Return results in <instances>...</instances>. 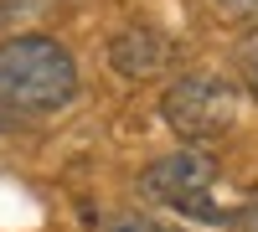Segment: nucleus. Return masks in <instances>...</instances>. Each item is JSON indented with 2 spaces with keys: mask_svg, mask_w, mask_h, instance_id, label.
<instances>
[{
  "mask_svg": "<svg viewBox=\"0 0 258 232\" xmlns=\"http://www.w3.org/2000/svg\"><path fill=\"white\" fill-rule=\"evenodd\" d=\"M78 93V62L52 36L0 41V114H57Z\"/></svg>",
  "mask_w": 258,
  "mask_h": 232,
  "instance_id": "1",
  "label": "nucleus"
},
{
  "mask_svg": "<svg viewBox=\"0 0 258 232\" xmlns=\"http://www.w3.org/2000/svg\"><path fill=\"white\" fill-rule=\"evenodd\" d=\"M212 186H217V165H212L207 150H170L145 165L140 196L155 206H170V212H186L197 222H222V206L212 201Z\"/></svg>",
  "mask_w": 258,
  "mask_h": 232,
  "instance_id": "2",
  "label": "nucleus"
},
{
  "mask_svg": "<svg viewBox=\"0 0 258 232\" xmlns=\"http://www.w3.org/2000/svg\"><path fill=\"white\" fill-rule=\"evenodd\" d=\"M160 114L165 124L191 144H207V139H222L232 124H238V88L212 72H186L165 88L160 98Z\"/></svg>",
  "mask_w": 258,
  "mask_h": 232,
  "instance_id": "3",
  "label": "nucleus"
},
{
  "mask_svg": "<svg viewBox=\"0 0 258 232\" xmlns=\"http://www.w3.org/2000/svg\"><path fill=\"white\" fill-rule=\"evenodd\" d=\"M165 57H170V47H165L155 31H119L114 47H109L114 72H124V78H150V72H160Z\"/></svg>",
  "mask_w": 258,
  "mask_h": 232,
  "instance_id": "4",
  "label": "nucleus"
},
{
  "mask_svg": "<svg viewBox=\"0 0 258 232\" xmlns=\"http://www.w3.org/2000/svg\"><path fill=\"white\" fill-rule=\"evenodd\" d=\"M93 232H181V227H170V222L150 217V212H98Z\"/></svg>",
  "mask_w": 258,
  "mask_h": 232,
  "instance_id": "5",
  "label": "nucleus"
},
{
  "mask_svg": "<svg viewBox=\"0 0 258 232\" xmlns=\"http://www.w3.org/2000/svg\"><path fill=\"white\" fill-rule=\"evenodd\" d=\"M238 62H243V83H248V93L258 98V31L243 41V57H238Z\"/></svg>",
  "mask_w": 258,
  "mask_h": 232,
  "instance_id": "6",
  "label": "nucleus"
},
{
  "mask_svg": "<svg viewBox=\"0 0 258 232\" xmlns=\"http://www.w3.org/2000/svg\"><path fill=\"white\" fill-rule=\"evenodd\" d=\"M232 232H258V191L232 212Z\"/></svg>",
  "mask_w": 258,
  "mask_h": 232,
  "instance_id": "7",
  "label": "nucleus"
},
{
  "mask_svg": "<svg viewBox=\"0 0 258 232\" xmlns=\"http://www.w3.org/2000/svg\"><path fill=\"white\" fill-rule=\"evenodd\" d=\"M227 16H243V21H258V0H217Z\"/></svg>",
  "mask_w": 258,
  "mask_h": 232,
  "instance_id": "8",
  "label": "nucleus"
}]
</instances>
